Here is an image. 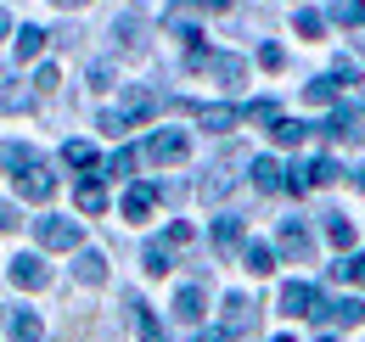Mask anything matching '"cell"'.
Instances as JSON below:
<instances>
[{"label":"cell","mask_w":365,"mask_h":342,"mask_svg":"<svg viewBox=\"0 0 365 342\" xmlns=\"http://www.w3.org/2000/svg\"><path fill=\"white\" fill-rule=\"evenodd\" d=\"M158 113H163V95H158V90H124V101L101 113V129H107V135H124V129L146 124V118H158Z\"/></svg>","instance_id":"cell-1"},{"label":"cell","mask_w":365,"mask_h":342,"mask_svg":"<svg viewBox=\"0 0 365 342\" xmlns=\"http://www.w3.org/2000/svg\"><path fill=\"white\" fill-rule=\"evenodd\" d=\"M56 342H118V326H113L101 309H68Z\"/></svg>","instance_id":"cell-2"},{"label":"cell","mask_w":365,"mask_h":342,"mask_svg":"<svg viewBox=\"0 0 365 342\" xmlns=\"http://www.w3.org/2000/svg\"><path fill=\"white\" fill-rule=\"evenodd\" d=\"M331 180H343L337 157H309V163H292V169H281V191L304 197V191H315V185H331Z\"/></svg>","instance_id":"cell-3"},{"label":"cell","mask_w":365,"mask_h":342,"mask_svg":"<svg viewBox=\"0 0 365 342\" xmlns=\"http://www.w3.org/2000/svg\"><path fill=\"white\" fill-rule=\"evenodd\" d=\"M247 163H253V157H247L242 146H225V157H220L214 169L202 174V185H197V191H202V202H220V197H225L230 185L242 180V174H236V169H247Z\"/></svg>","instance_id":"cell-4"},{"label":"cell","mask_w":365,"mask_h":342,"mask_svg":"<svg viewBox=\"0 0 365 342\" xmlns=\"http://www.w3.org/2000/svg\"><path fill=\"white\" fill-rule=\"evenodd\" d=\"M253 326H259V303L242 298V292H225V320H220V331L236 342V337H247Z\"/></svg>","instance_id":"cell-5"},{"label":"cell","mask_w":365,"mask_h":342,"mask_svg":"<svg viewBox=\"0 0 365 342\" xmlns=\"http://www.w3.org/2000/svg\"><path fill=\"white\" fill-rule=\"evenodd\" d=\"M34 236H40V247H51V253H73L79 247V219H40Z\"/></svg>","instance_id":"cell-6"},{"label":"cell","mask_w":365,"mask_h":342,"mask_svg":"<svg viewBox=\"0 0 365 342\" xmlns=\"http://www.w3.org/2000/svg\"><path fill=\"white\" fill-rule=\"evenodd\" d=\"M11 286H23V292H46V286H51V264L40 253L11 258Z\"/></svg>","instance_id":"cell-7"},{"label":"cell","mask_w":365,"mask_h":342,"mask_svg":"<svg viewBox=\"0 0 365 342\" xmlns=\"http://www.w3.org/2000/svg\"><path fill=\"white\" fill-rule=\"evenodd\" d=\"M185 152H191V140H185L180 129H158L152 140H146V157L163 169V163H185Z\"/></svg>","instance_id":"cell-8"},{"label":"cell","mask_w":365,"mask_h":342,"mask_svg":"<svg viewBox=\"0 0 365 342\" xmlns=\"http://www.w3.org/2000/svg\"><path fill=\"white\" fill-rule=\"evenodd\" d=\"M320 309V292L309 286V281H287L281 286V314H292V320H309Z\"/></svg>","instance_id":"cell-9"},{"label":"cell","mask_w":365,"mask_h":342,"mask_svg":"<svg viewBox=\"0 0 365 342\" xmlns=\"http://www.w3.org/2000/svg\"><path fill=\"white\" fill-rule=\"evenodd\" d=\"M315 314L326 320V326H343V331L365 326V303H360V298H331V303H320Z\"/></svg>","instance_id":"cell-10"},{"label":"cell","mask_w":365,"mask_h":342,"mask_svg":"<svg viewBox=\"0 0 365 342\" xmlns=\"http://www.w3.org/2000/svg\"><path fill=\"white\" fill-rule=\"evenodd\" d=\"M17 191H23L29 202H51V197H56V174H51L46 163H34L29 174H17Z\"/></svg>","instance_id":"cell-11"},{"label":"cell","mask_w":365,"mask_h":342,"mask_svg":"<svg viewBox=\"0 0 365 342\" xmlns=\"http://www.w3.org/2000/svg\"><path fill=\"white\" fill-rule=\"evenodd\" d=\"M113 40H124V56H146V17L124 11V17L113 23Z\"/></svg>","instance_id":"cell-12"},{"label":"cell","mask_w":365,"mask_h":342,"mask_svg":"<svg viewBox=\"0 0 365 342\" xmlns=\"http://www.w3.org/2000/svg\"><path fill=\"white\" fill-rule=\"evenodd\" d=\"M281 253L292 258V264H309V258H315V242H309V230H304L298 219L281 224Z\"/></svg>","instance_id":"cell-13"},{"label":"cell","mask_w":365,"mask_h":342,"mask_svg":"<svg viewBox=\"0 0 365 342\" xmlns=\"http://www.w3.org/2000/svg\"><path fill=\"white\" fill-rule=\"evenodd\" d=\"M124 309L135 314V331H140V342H169V326H163V320H158V314H152V309H146V303L135 298V292L124 298Z\"/></svg>","instance_id":"cell-14"},{"label":"cell","mask_w":365,"mask_h":342,"mask_svg":"<svg viewBox=\"0 0 365 342\" xmlns=\"http://www.w3.org/2000/svg\"><path fill=\"white\" fill-rule=\"evenodd\" d=\"M73 275H79L85 286H107V258L96 253V247H79V253H73Z\"/></svg>","instance_id":"cell-15"},{"label":"cell","mask_w":365,"mask_h":342,"mask_svg":"<svg viewBox=\"0 0 365 342\" xmlns=\"http://www.w3.org/2000/svg\"><path fill=\"white\" fill-rule=\"evenodd\" d=\"M34 163H46V157H40L34 146H23V140H6V146H0V169H11V174H29Z\"/></svg>","instance_id":"cell-16"},{"label":"cell","mask_w":365,"mask_h":342,"mask_svg":"<svg viewBox=\"0 0 365 342\" xmlns=\"http://www.w3.org/2000/svg\"><path fill=\"white\" fill-rule=\"evenodd\" d=\"M73 202H79V214H107V185L101 180H79L73 185Z\"/></svg>","instance_id":"cell-17"},{"label":"cell","mask_w":365,"mask_h":342,"mask_svg":"<svg viewBox=\"0 0 365 342\" xmlns=\"http://www.w3.org/2000/svg\"><path fill=\"white\" fill-rule=\"evenodd\" d=\"M152 202H158V185H146V180L130 185V191H124V219H146V214H152Z\"/></svg>","instance_id":"cell-18"},{"label":"cell","mask_w":365,"mask_h":342,"mask_svg":"<svg viewBox=\"0 0 365 342\" xmlns=\"http://www.w3.org/2000/svg\"><path fill=\"white\" fill-rule=\"evenodd\" d=\"M337 95H343V79H337V73H320V79L304 85V101H315V107H331Z\"/></svg>","instance_id":"cell-19"},{"label":"cell","mask_w":365,"mask_h":342,"mask_svg":"<svg viewBox=\"0 0 365 342\" xmlns=\"http://www.w3.org/2000/svg\"><path fill=\"white\" fill-rule=\"evenodd\" d=\"M202 309H208L202 286H185L180 298H175V320H180V326H197V320H202Z\"/></svg>","instance_id":"cell-20"},{"label":"cell","mask_w":365,"mask_h":342,"mask_svg":"<svg viewBox=\"0 0 365 342\" xmlns=\"http://www.w3.org/2000/svg\"><path fill=\"white\" fill-rule=\"evenodd\" d=\"M247 174H253V185H259L264 197H275V191H281V163H275V157H253V163H247Z\"/></svg>","instance_id":"cell-21"},{"label":"cell","mask_w":365,"mask_h":342,"mask_svg":"<svg viewBox=\"0 0 365 342\" xmlns=\"http://www.w3.org/2000/svg\"><path fill=\"white\" fill-rule=\"evenodd\" d=\"M208 73L220 85H242L247 79V56H208Z\"/></svg>","instance_id":"cell-22"},{"label":"cell","mask_w":365,"mask_h":342,"mask_svg":"<svg viewBox=\"0 0 365 342\" xmlns=\"http://www.w3.org/2000/svg\"><path fill=\"white\" fill-rule=\"evenodd\" d=\"M40 337H46L40 314H34V309H17V314H11V342H40Z\"/></svg>","instance_id":"cell-23"},{"label":"cell","mask_w":365,"mask_h":342,"mask_svg":"<svg viewBox=\"0 0 365 342\" xmlns=\"http://www.w3.org/2000/svg\"><path fill=\"white\" fill-rule=\"evenodd\" d=\"M242 269H253V275H270L275 269V253L264 242H242Z\"/></svg>","instance_id":"cell-24"},{"label":"cell","mask_w":365,"mask_h":342,"mask_svg":"<svg viewBox=\"0 0 365 342\" xmlns=\"http://www.w3.org/2000/svg\"><path fill=\"white\" fill-rule=\"evenodd\" d=\"M46 28H34V23H29V28H17V62H34V56H40V51H46Z\"/></svg>","instance_id":"cell-25"},{"label":"cell","mask_w":365,"mask_h":342,"mask_svg":"<svg viewBox=\"0 0 365 342\" xmlns=\"http://www.w3.org/2000/svg\"><path fill=\"white\" fill-rule=\"evenodd\" d=\"M140 264H146V275H169V269H175V253H169L163 242H146V247H140Z\"/></svg>","instance_id":"cell-26"},{"label":"cell","mask_w":365,"mask_h":342,"mask_svg":"<svg viewBox=\"0 0 365 342\" xmlns=\"http://www.w3.org/2000/svg\"><path fill=\"white\" fill-rule=\"evenodd\" d=\"M242 242H247V236H242V219H220V224H214V247H220V253H236Z\"/></svg>","instance_id":"cell-27"},{"label":"cell","mask_w":365,"mask_h":342,"mask_svg":"<svg viewBox=\"0 0 365 342\" xmlns=\"http://www.w3.org/2000/svg\"><path fill=\"white\" fill-rule=\"evenodd\" d=\"M326 236H331V247H337V253H349V247H354V224H349L343 214H326Z\"/></svg>","instance_id":"cell-28"},{"label":"cell","mask_w":365,"mask_h":342,"mask_svg":"<svg viewBox=\"0 0 365 342\" xmlns=\"http://www.w3.org/2000/svg\"><path fill=\"white\" fill-rule=\"evenodd\" d=\"M62 163H68V169H96V146L91 140H68V146H62Z\"/></svg>","instance_id":"cell-29"},{"label":"cell","mask_w":365,"mask_h":342,"mask_svg":"<svg viewBox=\"0 0 365 342\" xmlns=\"http://www.w3.org/2000/svg\"><path fill=\"white\" fill-rule=\"evenodd\" d=\"M270 135H275V146H298V140L309 135V124H298V118H275Z\"/></svg>","instance_id":"cell-30"},{"label":"cell","mask_w":365,"mask_h":342,"mask_svg":"<svg viewBox=\"0 0 365 342\" xmlns=\"http://www.w3.org/2000/svg\"><path fill=\"white\" fill-rule=\"evenodd\" d=\"M331 275H337V281H354V286H365V253L337 258V264H331Z\"/></svg>","instance_id":"cell-31"},{"label":"cell","mask_w":365,"mask_h":342,"mask_svg":"<svg viewBox=\"0 0 365 342\" xmlns=\"http://www.w3.org/2000/svg\"><path fill=\"white\" fill-rule=\"evenodd\" d=\"M236 118H247V124H275L281 113H275V101H247V107H236Z\"/></svg>","instance_id":"cell-32"},{"label":"cell","mask_w":365,"mask_h":342,"mask_svg":"<svg viewBox=\"0 0 365 342\" xmlns=\"http://www.w3.org/2000/svg\"><path fill=\"white\" fill-rule=\"evenodd\" d=\"M197 118H202V129H214V135H220V129L236 124V107H202Z\"/></svg>","instance_id":"cell-33"},{"label":"cell","mask_w":365,"mask_h":342,"mask_svg":"<svg viewBox=\"0 0 365 342\" xmlns=\"http://www.w3.org/2000/svg\"><path fill=\"white\" fill-rule=\"evenodd\" d=\"M292 23H298V34H304V40H320V34H326V17H320V11H298Z\"/></svg>","instance_id":"cell-34"},{"label":"cell","mask_w":365,"mask_h":342,"mask_svg":"<svg viewBox=\"0 0 365 342\" xmlns=\"http://www.w3.org/2000/svg\"><path fill=\"white\" fill-rule=\"evenodd\" d=\"M130 169H135V152H130V146H118V152L107 157V174H113V180H124Z\"/></svg>","instance_id":"cell-35"},{"label":"cell","mask_w":365,"mask_h":342,"mask_svg":"<svg viewBox=\"0 0 365 342\" xmlns=\"http://www.w3.org/2000/svg\"><path fill=\"white\" fill-rule=\"evenodd\" d=\"M259 68H287V51H281V45H259Z\"/></svg>","instance_id":"cell-36"},{"label":"cell","mask_w":365,"mask_h":342,"mask_svg":"<svg viewBox=\"0 0 365 342\" xmlns=\"http://www.w3.org/2000/svg\"><path fill=\"white\" fill-rule=\"evenodd\" d=\"M185 242H191V224H185V219H175V224H169V236H163V247L175 253V247H185Z\"/></svg>","instance_id":"cell-37"},{"label":"cell","mask_w":365,"mask_h":342,"mask_svg":"<svg viewBox=\"0 0 365 342\" xmlns=\"http://www.w3.org/2000/svg\"><path fill=\"white\" fill-rule=\"evenodd\" d=\"M208 56H214V51H202V45H185V68H191V73H202V68H208Z\"/></svg>","instance_id":"cell-38"},{"label":"cell","mask_w":365,"mask_h":342,"mask_svg":"<svg viewBox=\"0 0 365 342\" xmlns=\"http://www.w3.org/2000/svg\"><path fill=\"white\" fill-rule=\"evenodd\" d=\"M56 85H62V79H56V68H40V73H34V90H40V95H51Z\"/></svg>","instance_id":"cell-39"},{"label":"cell","mask_w":365,"mask_h":342,"mask_svg":"<svg viewBox=\"0 0 365 342\" xmlns=\"http://www.w3.org/2000/svg\"><path fill=\"white\" fill-rule=\"evenodd\" d=\"M197 342H230V337L220 331V326H214V331H197Z\"/></svg>","instance_id":"cell-40"},{"label":"cell","mask_w":365,"mask_h":342,"mask_svg":"<svg viewBox=\"0 0 365 342\" xmlns=\"http://www.w3.org/2000/svg\"><path fill=\"white\" fill-rule=\"evenodd\" d=\"M11 224H17V214H11L6 202H0V230H11Z\"/></svg>","instance_id":"cell-41"},{"label":"cell","mask_w":365,"mask_h":342,"mask_svg":"<svg viewBox=\"0 0 365 342\" xmlns=\"http://www.w3.org/2000/svg\"><path fill=\"white\" fill-rule=\"evenodd\" d=\"M6 34H11V17H6V11H0V40H6Z\"/></svg>","instance_id":"cell-42"},{"label":"cell","mask_w":365,"mask_h":342,"mask_svg":"<svg viewBox=\"0 0 365 342\" xmlns=\"http://www.w3.org/2000/svg\"><path fill=\"white\" fill-rule=\"evenodd\" d=\"M354 185H360V191H365V169H354Z\"/></svg>","instance_id":"cell-43"},{"label":"cell","mask_w":365,"mask_h":342,"mask_svg":"<svg viewBox=\"0 0 365 342\" xmlns=\"http://www.w3.org/2000/svg\"><path fill=\"white\" fill-rule=\"evenodd\" d=\"M56 6H85V0H56Z\"/></svg>","instance_id":"cell-44"},{"label":"cell","mask_w":365,"mask_h":342,"mask_svg":"<svg viewBox=\"0 0 365 342\" xmlns=\"http://www.w3.org/2000/svg\"><path fill=\"white\" fill-rule=\"evenodd\" d=\"M275 342H292V337H275Z\"/></svg>","instance_id":"cell-45"},{"label":"cell","mask_w":365,"mask_h":342,"mask_svg":"<svg viewBox=\"0 0 365 342\" xmlns=\"http://www.w3.org/2000/svg\"><path fill=\"white\" fill-rule=\"evenodd\" d=\"M320 342H337V337H320Z\"/></svg>","instance_id":"cell-46"},{"label":"cell","mask_w":365,"mask_h":342,"mask_svg":"<svg viewBox=\"0 0 365 342\" xmlns=\"http://www.w3.org/2000/svg\"><path fill=\"white\" fill-rule=\"evenodd\" d=\"M360 62H365V51H360Z\"/></svg>","instance_id":"cell-47"},{"label":"cell","mask_w":365,"mask_h":342,"mask_svg":"<svg viewBox=\"0 0 365 342\" xmlns=\"http://www.w3.org/2000/svg\"><path fill=\"white\" fill-rule=\"evenodd\" d=\"M0 320H6V314H0Z\"/></svg>","instance_id":"cell-48"}]
</instances>
